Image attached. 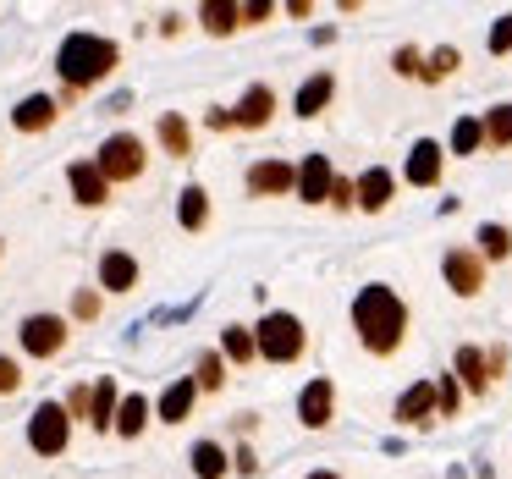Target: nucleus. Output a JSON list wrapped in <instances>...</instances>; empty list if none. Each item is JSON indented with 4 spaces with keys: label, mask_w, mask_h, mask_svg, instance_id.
Here are the masks:
<instances>
[{
    "label": "nucleus",
    "mask_w": 512,
    "mask_h": 479,
    "mask_svg": "<svg viewBox=\"0 0 512 479\" xmlns=\"http://www.w3.org/2000/svg\"><path fill=\"white\" fill-rule=\"evenodd\" d=\"M353 325H358V342L386 358V353H397L402 336H408V303H402L386 281H369L353 298Z\"/></svg>",
    "instance_id": "f257e3e1"
},
{
    "label": "nucleus",
    "mask_w": 512,
    "mask_h": 479,
    "mask_svg": "<svg viewBox=\"0 0 512 479\" xmlns=\"http://www.w3.org/2000/svg\"><path fill=\"white\" fill-rule=\"evenodd\" d=\"M116 61H122V50H116L111 39H100V34H67V39H61V50H56V72L67 78L72 94L105 83L116 72Z\"/></svg>",
    "instance_id": "f03ea898"
},
{
    "label": "nucleus",
    "mask_w": 512,
    "mask_h": 479,
    "mask_svg": "<svg viewBox=\"0 0 512 479\" xmlns=\"http://www.w3.org/2000/svg\"><path fill=\"white\" fill-rule=\"evenodd\" d=\"M254 342H259V358H270V364H292V358H303L309 331H303L298 314H265V325L254 331Z\"/></svg>",
    "instance_id": "7ed1b4c3"
},
{
    "label": "nucleus",
    "mask_w": 512,
    "mask_h": 479,
    "mask_svg": "<svg viewBox=\"0 0 512 479\" xmlns=\"http://www.w3.org/2000/svg\"><path fill=\"white\" fill-rule=\"evenodd\" d=\"M67 435H72L67 402H39V408L28 413V446H34L39 457H61L67 452Z\"/></svg>",
    "instance_id": "20e7f679"
},
{
    "label": "nucleus",
    "mask_w": 512,
    "mask_h": 479,
    "mask_svg": "<svg viewBox=\"0 0 512 479\" xmlns=\"http://www.w3.org/2000/svg\"><path fill=\"white\" fill-rule=\"evenodd\" d=\"M94 166L105 171V182H133V177H144V144H138L133 133H111L100 144V160Z\"/></svg>",
    "instance_id": "39448f33"
},
{
    "label": "nucleus",
    "mask_w": 512,
    "mask_h": 479,
    "mask_svg": "<svg viewBox=\"0 0 512 479\" xmlns=\"http://www.w3.org/2000/svg\"><path fill=\"white\" fill-rule=\"evenodd\" d=\"M446 270V287L457 292V298H474L479 287H485V254L479 248H452V254L441 259Z\"/></svg>",
    "instance_id": "423d86ee"
},
{
    "label": "nucleus",
    "mask_w": 512,
    "mask_h": 479,
    "mask_svg": "<svg viewBox=\"0 0 512 479\" xmlns=\"http://www.w3.org/2000/svg\"><path fill=\"white\" fill-rule=\"evenodd\" d=\"M23 347L34 358H56L67 347V320L61 314H28L23 320Z\"/></svg>",
    "instance_id": "0eeeda50"
},
{
    "label": "nucleus",
    "mask_w": 512,
    "mask_h": 479,
    "mask_svg": "<svg viewBox=\"0 0 512 479\" xmlns=\"http://www.w3.org/2000/svg\"><path fill=\"white\" fill-rule=\"evenodd\" d=\"M336 413V386L331 380H309V386L298 391V419L309 424V430H325Z\"/></svg>",
    "instance_id": "6e6552de"
},
{
    "label": "nucleus",
    "mask_w": 512,
    "mask_h": 479,
    "mask_svg": "<svg viewBox=\"0 0 512 479\" xmlns=\"http://www.w3.org/2000/svg\"><path fill=\"white\" fill-rule=\"evenodd\" d=\"M435 413H441V391H435V380H419V386H408L397 397V419L402 424H430Z\"/></svg>",
    "instance_id": "1a4fd4ad"
},
{
    "label": "nucleus",
    "mask_w": 512,
    "mask_h": 479,
    "mask_svg": "<svg viewBox=\"0 0 512 479\" xmlns=\"http://www.w3.org/2000/svg\"><path fill=\"white\" fill-rule=\"evenodd\" d=\"M441 144H435V138H419V144L408 149V171H402V177L413 182V188H435V182H441Z\"/></svg>",
    "instance_id": "9d476101"
},
{
    "label": "nucleus",
    "mask_w": 512,
    "mask_h": 479,
    "mask_svg": "<svg viewBox=\"0 0 512 479\" xmlns=\"http://www.w3.org/2000/svg\"><path fill=\"white\" fill-rule=\"evenodd\" d=\"M331 188H336V177H331V160L325 155H309L298 166V199H309V204H331Z\"/></svg>",
    "instance_id": "9b49d317"
},
{
    "label": "nucleus",
    "mask_w": 512,
    "mask_h": 479,
    "mask_svg": "<svg viewBox=\"0 0 512 479\" xmlns=\"http://www.w3.org/2000/svg\"><path fill=\"white\" fill-rule=\"evenodd\" d=\"M391 193H397V177H391L386 166H369L364 177H358V210L380 215V210L391 204Z\"/></svg>",
    "instance_id": "f8f14e48"
},
{
    "label": "nucleus",
    "mask_w": 512,
    "mask_h": 479,
    "mask_svg": "<svg viewBox=\"0 0 512 479\" xmlns=\"http://www.w3.org/2000/svg\"><path fill=\"white\" fill-rule=\"evenodd\" d=\"M287 188H298V171L287 160H259V166H248V193H287Z\"/></svg>",
    "instance_id": "ddd939ff"
},
{
    "label": "nucleus",
    "mask_w": 512,
    "mask_h": 479,
    "mask_svg": "<svg viewBox=\"0 0 512 479\" xmlns=\"http://www.w3.org/2000/svg\"><path fill=\"white\" fill-rule=\"evenodd\" d=\"M67 182H72V193H78V204H105V188H111V182H105V171L100 166H89V160H72L67 166Z\"/></svg>",
    "instance_id": "4468645a"
},
{
    "label": "nucleus",
    "mask_w": 512,
    "mask_h": 479,
    "mask_svg": "<svg viewBox=\"0 0 512 479\" xmlns=\"http://www.w3.org/2000/svg\"><path fill=\"white\" fill-rule=\"evenodd\" d=\"M100 287L105 292H133L138 287V259L122 254V248H116V254H105L100 259Z\"/></svg>",
    "instance_id": "2eb2a0df"
},
{
    "label": "nucleus",
    "mask_w": 512,
    "mask_h": 479,
    "mask_svg": "<svg viewBox=\"0 0 512 479\" xmlns=\"http://www.w3.org/2000/svg\"><path fill=\"white\" fill-rule=\"evenodd\" d=\"M50 122H56V100H50V94H28V100L12 111V127H17V133H45Z\"/></svg>",
    "instance_id": "dca6fc26"
},
{
    "label": "nucleus",
    "mask_w": 512,
    "mask_h": 479,
    "mask_svg": "<svg viewBox=\"0 0 512 479\" xmlns=\"http://www.w3.org/2000/svg\"><path fill=\"white\" fill-rule=\"evenodd\" d=\"M193 397H199V380H171L166 391H160V419L166 424H182L193 408Z\"/></svg>",
    "instance_id": "f3484780"
},
{
    "label": "nucleus",
    "mask_w": 512,
    "mask_h": 479,
    "mask_svg": "<svg viewBox=\"0 0 512 479\" xmlns=\"http://www.w3.org/2000/svg\"><path fill=\"white\" fill-rule=\"evenodd\" d=\"M270 111H276V94L265 89V83H254V89L243 94V105H237V127H265L270 122Z\"/></svg>",
    "instance_id": "a211bd4d"
},
{
    "label": "nucleus",
    "mask_w": 512,
    "mask_h": 479,
    "mask_svg": "<svg viewBox=\"0 0 512 479\" xmlns=\"http://www.w3.org/2000/svg\"><path fill=\"white\" fill-rule=\"evenodd\" d=\"M457 380H463L468 391H490V358L479 353V347H457Z\"/></svg>",
    "instance_id": "6ab92c4d"
},
{
    "label": "nucleus",
    "mask_w": 512,
    "mask_h": 479,
    "mask_svg": "<svg viewBox=\"0 0 512 479\" xmlns=\"http://www.w3.org/2000/svg\"><path fill=\"white\" fill-rule=\"evenodd\" d=\"M331 94H336V78H331V72H314V78L298 89V116H303V122H309V116H320L325 105H331Z\"/></svg>",
    "instance_id": "aec40b11"
},
{
    "label": "nucleus",
    "mask_w": 512,
    "mask_h": 479,
    "mask_svg": "<svg viewBox=\"0 0 512 479\" xmlns=\"http://www.w3.org/2000/svg\"><path fill=\"white\" fill-rule=\"evenodd\" d=\"M177 221H182V232H199L204 221H210V193L193 182V188H182V199H177Z\"/></svg>",
    "instance_id": "412c9836"
},
{
    "label": "nucleus",
    "mask_w": 512,
    "mask_h": 479,
    "mask_svg": "<svg viewBox=\"0 0 512 479\" xmlns=\"http://www.w3.org/2000/svg\"><path fill=\"white\" fill-rule=\"evenodd\" d=\"M204 28L210 34H232V28H243V6H232V0H204Z\"/></svg>",
    "instance_id": "4be33fe9"
},
{
    "label": "nucleus",
    "mask_w": 512,
    "mask_h": 479,
    "mask_svg": "<svg viewBox=\"0 0 512 479\" xmlns=\"http://www.w3.org/2000/svg\"><path fill=\"white\" fill-rule=\"evenodd\" d=\"M144 424H149V402L138 397H122V408H116V435H127V441H133V435H144Z\"/></svg>",
    "instance_id": "5701e85b"
},
{
    "label": "nucleus",
    "mask_w": 512,
    "mask_h": 479,
    "mask_svg": "<svg viewBox=\"0 0 512 479\" xmlns=\"http://www.w3.org/2000/svg\"><path fill=\"white\" fill-rule=\"evenodd\" d=\"M116 408H122V397H116V380H100L94 386V430H116Z\"/></svg>",
    "instance_id": "b1692460"
},
{
    "label": "nucleus",
    "mask_w": 512,
    "mask_h": 479,
    "mask_svg": "<svg viewBox=\"0 0 512 479\" xmlns=\"http://www.w3.org/2000/svg\"><path fill=\"white\" fill-rule=\"evenodd\" d=\"M226 468H232V463H226V452H221L215 441H199V446H193V474H199V479H221Z\"/></svg>",
    "instance_id": "393cba45"
},
{
    "label": "nucleus",
    "mask_w": 512,
    "mask_h": 479,
    "mask_svg": "<svg viewBox=\"0 0 512 479\" xmlns=\"http://www.w3.org/2000/svg\"><path fill=\"white\" fill-rule=\"evenodd\" d=\"M485 144L490 149H512V105L485 111Z\"/></svg>",
    "instance_id": "a878e982"
},
{
    "label": "nucleus",
    "mask_w": 512,
    "mask_h": 479,
    "mask_svg": "<svg viewBox=\"0 0 512 479\" xmlns=\"http://www.w3.org/2000/svg\"><path fill=\"white\" fill-rule=\"evenodd\" d=\"M160 144H166V155H188L193 149V133H188V122L182 116H160Z\"/></svg>",
    "instance_id": "bb28decb"
},
{
    "label": "nucleus",
    "mask_w": 512,
    "mask_h": 479,
    "mask_svg": "<svg viewBox=\"0 0 512 479\" xmlns=\"http://www.w3.org/2000/svg\"><path fill=\"white\" fill-rule=\"evenodd\" d=\"M226 358H232V364H248V358H259V342H254V331H248V325H226Z\"/></svg>",
    "instance_id": "cd10ccee"
},
{
    "label": "nucleus",
    "mask_w": 512,
    "mask_h": 479,
    "mask_svg": "<svg viewBox=\"0 0 512 479\" xmlns=\"http://www.w3.org/2000/svg\"><path fill=\"white\" fill-rule=\"evenodd\" d=\"M479 144H485V122H479V116H463V122L452 127V155H474Z\"/></svg>",
    "instance_id": "c85d7f7f"
},
{
    "label": "nucleus",
    "mask_w": 512,
    "mask_h": 479,
    "mask_svg": "<svg viewBox=\"0 0 512 479\" xmlns=\"http://www.w3.org/2000/svg\"><path fill=\"white\" fill-rule=\"evenodd\" d=\"M479 254H485V259H507L512 254V232H507V226H496V221L479 226Z\"/></svg>",
    "instance_id": "c756f323"
},
{
    "label": "nucleus",
    "mask_w": 512,
    "mask_h": 479,
    "mask_svg": "<svg viewBox=\"0 0 512 479\" xmlns=\"http://www.w3.org/2000/svg\"><path fill=\"white\" fill-rule=\"evenodd\" d=\"M457 61H463V56H457L452 45H441L430 61H424V72H419V78H424V83H441V78H452V72H457Z\"/></svg>",
    "instance_id": "7c9ffc66"
},
{
    "label": "nucleus",
    "mask_w": 512,
    "mask_h": 479,
    "mask_svg": "<svg viewBox=\"0 0 512 479\" xmlns=\"http://www.w3.org/2000/svg\"><path fill=\"white\" fill-rule=\"evenodd\" d=\"M193 380H199V391H221V386H226L221 353H204V358H199V375H193Z\"/></svg>",
    "instance_id": "2f4dec72"
},
{
    "label": "nucleus",
    "mask_w": 512,
    "mask_h": 479,
    "mask_svg": "<svg viewBox=\"0 0 512 479\" xmlns=\"http://www.w3.org/2000/svg\"><path fill=\"white\" fill-rule=\"evenodd\" d=\"M391 67H397L402 78H419V72H424V56H419V50H413V45H402L397 56H391Z\"/></svg>",
    "instance_id": "473e14b6"
},
{
    "label": "nucleus",
    "mask_w": 512,
    "mask_h": 479,
    "mask_svg": "<svg viewBox=\"0 0 512 479\" xmlns=\"http://www.w3.org/2000/svg\"><path fill=\"white\" fill-rule=\"evenodd\" d=\"M67 413H72V419H94V391H89V386H72Z\"/></svg>",
    "instance_id": "72a5a7b5"
},
{
    "label": "nucleus",
    "mask_w": 512,
    "mask_h": 479,
    "mask_svg": "<svg viewBox=\"0 0 512 479\" xmlns=\"http://www.w3.org/2000/svg\"><path fill=\"white\" fill-rule=\"evenodd\" d=\"M507 50H512V12L490 28V56H507Z\"/></svg>",
    "instance_id": "f704fd0d"
},
{
    "label": "nucleus",
    "mask_w": 512,
    "mask_h": 479,
    "mask_svg": "<svg viewBox=\"0 0 512 479\" xmlns=\"http://www.w3.org/2000/svg\"><path fill=\"white\" fill-rule=\"evenodd\" d=\"M331 204H336V210H353V204H358V182L336 177V188H331Z\"/></svg>",
    "instance_id": "c9c22d12"
},
{
    "label": "nucleus",
    "mask_w": 512,
    "mask_h": 479,
    "mask_svg": "<svg viewBox=\"0 0 512 479\" xmlns=\"http://www.w3.org/2000/svg\"><path fill=\"white\" fill-rule=\"evenodd\" d=\"M435 391H441V413H457V402H463L457 380H452V375H441V380H435Z\"/></svg>",
    "instance_id": "e433bc0d"
},
{
    "label": "nucleus",
    "mask_w": 512,
    "mask_h": 479,
    "mask_svg": "<svg viewBox=\"0 0 512 479\" xmlns=\"http://www.w3.org/2000/svg\"><path fill=\"white\" fill-rule=\"evenodd\" d=\"M17 386H23V369H17L12 358H0V397H12Z\"/></svg>",
    "instance_id": "4c0bfd02"
},
{
    "label": "nucleus",
    "mask_w": 512,
    "mask_h": 479,
    "mask_svg": "<svg viewBox=\"0 0 512 479\" xmlns=\"http://www.w3.org/2000/svg\"><path fill=\"white\" fill-rule=\"evenodd\" d=\"M72 314H78V320H94V314H100V292L83 287V292H78V303H72Z\"/></svg>",
    "instance_id": "58836bf2"
},
{
    "label": "nucleus",
    "mask_w": 512,
    "mask_h": 479,
    "mask_svg": "<svg viewBox=\"0 0 512 479\" xmlns=\"http://www.w3.org/2000/svg\"><path fill=\"white\" fill-rule=\"evenodd\" d=\"M270 12H276V6H270V0H254V6H243V23H265Z\"/></svg>",
    "instance_id": "ea45409f"
},
{
    "label": "nucleus",
    "mask_w": 512,
    "mask_h": 479,
    "mask_svg": "<svg viewBox=\"0 0 512 479\" xmlns=\"http://www.w3.org/2000/svg\"><path fill=\"white\" fill-rule=\"evenodd\" d=\"M232 468H237V474H254V452H248V446H237V457H232Z\"/></svg>",
    "instance_id": "a19ab883"
},
{
    "label": "nucleus",
    "mask_w": 512,
    "mask_h": 479,
    "mask_svg": "<svg viewBox=\"0 0 512 479\" xmlns=\"http://www.w3.org/2000/svg\"><path fill=\"white\" fill-rule=\"evenodd\" d=\"M210 127H215V133H226V127H237V116L232 111H210Z\"/></svg>",
    "instance_id": "79ce46f5"
},
{
    "label": "nucleus",
    "mask_w": 512,
    "mask_h": 479,
    "mask_svg": "<svg viewBox=\"0 0 512 479\" xmlns=\"http://www.w3.org/2000/svg\"><path fill=\"white\" fill-rule=\"evenodd\" d=\"M309 479H342V474H331V468H314V474Z\"/></svg>",
    "instance_id": "37998d69"
}]
</instances>
